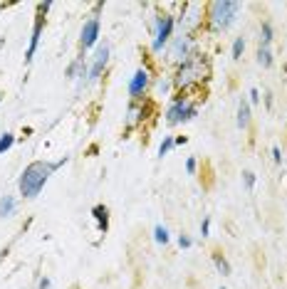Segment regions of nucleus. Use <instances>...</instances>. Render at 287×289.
Here are the masks:
<instances>
[{
  "label": "nucleus",
  "mask_w": 287,
  "mask_h": 289,
  "mask_svg": "<svg viewBox=\"0 0 287 289\" xmlns=\"http://www.w3.org/2000/svg\"><path fill=\"white\" fill-rule=\"evenodd\" d=\"M210 59L208 55L203 52H193L191 57H186L183 62L176 64V72H173L171 82H173V89L181 91V94H188L193 89H198L203 82L210 79Z\"/></svg>",
  "instance_id": "nucleus-1"
},
{
  "label": "nucleus",
  "mask_w": 287,
  "mask_h": 289,
  "mask_svg": "<svg viewBox=\"0 0 287 289\" xmlns=\"http://www.w3.org/2000/svg\"><path fill=\"white\" fill-rule=\"evenodd\" d=\"M67 163V156H62L59 161H32L25 166V171L20 173V180H18V190L23 198H37L42 193V188L47 185L50 175L55 173L57 168H62Z\"/></svg>",
  "instance_id": "nucleus-2"
},
{
  "label": "nucleus",
  "mask_w": 287,
  "mask_h": 289,
  "mask_svg": "<svg viewBox=\"0 0 287 289\" xmlns=\"http://www.w3.org/2000/svg\"><path fill=\"white\" fill-rule=\"evenodd\" d=\"M243 10V3H235V0H210L205 3V28L210 32H226V30L238 20Z\"/></svg>",
  "instance_id": "nucleus-3"
},
{
  "label": "nucleus",
  "mask_w": 287,
  "mask_h": 289,
  "mask_svg": "<svg viewBox=\"0 0 287 289\" xmlns=\"http://www.w3.org/2000/svg\"><path fill=\"white\" fill-rule=\"evenodd\" d=\"M198 116V102H193L188 94L176 91L171 97V104L166 109V124L169 126H178V124H188Z\"/></svg>",
  "instance_id": "nucleus-4"
},
{
  "label": "nucleus",
  "mask_w": 287,
  "mask_h": 289,
  "mask_svg": "<svg viewBox=\"0 0 287 289\" xmlns=\"http://www.w3.org/2000/svg\"><path fill=\"white\" fill-rule=\"evenodd\" d=\"M173 28H176V15L171 13H156L154 25H151V52H161L173 37Z\"/></svg>",
  "instance_id": "nucleus-5"
},
{
  "label": "nucleus",
  "mask_w": 287,
  "mask_h": 289,
  "mask_svg": "<svg viewBox=\"0 0 287 289\" xmlns=\"http://www.w3.org/2000/svg\"><path fill=\"white\" fill-rule=\"evenodd\" d=\"M205 20V5L201 3H181V15L176 18V25H181V32L196 35L203 28Z\"/></svg>",
  "instance_id": "nucleus-6"
},
{
  "label": "nucleus",
  "mask_w": 287,
  "mask_h": 289,
  "mask_svg": "<svg viewBox=\"0 0 287 289\" xmlns=\"http://www.w3.org/2000/svg\"><path fill=\"white\" fill-rule=\"evenodd\" d=\"M50 8H52V3H50V0H47V3H37L35 25H32V35H30V45H28V50H25V64H32V59H35V52H37V47H40L42 30H45V18H47Z\"/></svg>",
  "instance_id": "nucleus-7"
},
{
  "label": "nucleus",
  "mask_w": 287,
  "mask_h": 289,
  "mask_svg": "<svg viewBox=\"0 0 287 289\" xmlns=\"http://www.w3.org/2000/svg\"><path fill=\"white\" fill-rule=\"evenodd\" d=\"M151 82H154L151 69H149V67H139V69L131 74L129 84H126V91H129L131 102H141V99H146V91L151 89Z\"/></svg>",
  "instance_id": "nucleus-8"
},
{
  "label": "nucleus",
  "mask_w": 287,
  "mask_h": 289,
  "mask_svg": "<svg viewBox=\"0 0 287 289\" xmlns=\"http://www.w3.org/2000/svg\"><path fill=\"white\" fill-rule=\"evenodd\" d=\"M196 35H188V32H181L178 37H171L169 42V57L173 62H183L186 57H191L196 50Z\"/></svg>",
  "instance_id": "nucleus-9"
},
{
  "label": "nucleus",
  "mask_w": 287,
  "mask_h": 289,
  "mask_svg": "<svg viewBox=\"0 0 287 289\" xmlns=\"http://www.w3.org/2000/svg\"><path fill=\"white\" fill-rule=\"evenodd\" d=\"M149 114H151V104H149L146 99L131 102L129 109H126V116H124V131H126V134H129V131H136L144 121L149 119Z\"/></svg>",
  "instance_id": "nucleus-10"
},
{
  "label": "nucleus",
  "mask_w": 287,
  "mask_h": 289,
  "mask_svg": "<svg viewBox=\"0 0 287 289\" xmlns=\"http://www.w3.org/2000/svg\"><path fill=\"white\" fill-rule=\"evenodd\" d=\"M109 55H112L109 42L97 45V52H94L92 64H89V84H97V82L102 79V74L107 72V64H109Z\"/></svg>",
  "instance_id": "nucleus-11"
},
{
  "label": "nucleus",
  "mask_w": 287,
  "mask_h": 289,
  "mask_svg": "<svg viewBox=\"0 0 287 289\" xmlns=\"http://www.w3.org/2000/svg\"><path fill=\"white\" fill-rule=\"evenodd\" d=\"M99 35H102V23H99V18H89L85 25H82V32H80V50L85 52V50H92L97 42H99Z\"/></svg>",
  "instance_id": "nucleus-12"
},
{
  "label": "nucleus",
  "mask_w": 287,
  "mask_h": 289,
  "mask_svg": "<svg viewBox=\"0 0 287 289\" xmlns=\"http://www.w3.org/2000/svg\"><path fill=\"white\" fill-rule=\"evenodd\" d=\"M64 77H67V79H72V82H77L80 87L89 84V64H87L85 55L75 57L72 62H69V64H67V69H64Z\"/></svg>",
  "instance_id": "nucleus-13"
},
{
  "label": "nucleus",
  "mask_w": 287,
  "mask_h": 289,
  "mask_svg": "<svg viewBox=\"0 0 287 289\" xmlns=\"http://www.w3.org/2000/svg\"><path fill=\"white\" fill-rule=\"evenodd\" d=\"M92 218H94L97 230L102 232V235H107V232H109V208H107L104 203H97V205L92 208Z\"/></svg>",
  "instance_id": "nucleus-14"
},
{
  "label": "nucleus",
  "mask_w": 287,
  "mask_h": 289,
  "mask_svg": "<svg viewBox=\"0 0 287 289\" xmlns=\"http://www.w3.org/2000/svg\"><path fill=\"white\" fill-rule=\"evenodd\" d=\"M250 121H253V109H250L248 99H240V102H238V119H235V124H238L240 131H248V129H250Z\"/></svg>",
  "instance_id": "nucleus-15"
},
{
  "label": "nucleus",
  "mask_w": 287,
  "mask_h": 289,
  "mask_svg": "<svg viewBox=\"0 0 287 289\" xmlns=\"http://www.w3.org/2000/svg\"><path fill=\"white\" fill-rule=\"evenodd\" d=\"M18 210V198L15 196H3L0 198V218H13Z\"/></svg>",
  "instance_id": "nucleus-16"
},
{
  "label": "nucleus",
  "mask_w": 287,
  "mask_h": 289,
  "mask_svg": "<svg viewBox=\"0 0 287 289\" xmlns=\"http://www.w3.org/2000/svg\"><path fill=\"white\" fill-rule=\"evenodd\" d=\"M210 257H213V264H216L218 274H223V277H230V274H233V267H230V262L226 260L223 252H213Z\"/></svg>",
  "instance_id": "nucleus-17"
},
{
  "label": "nucleus",
  "mask_w": 287,
  "mask_h": 289,
  "mask_svg": "<svg viewBox=\"0 0 287 289\" xmlns=\"http://www.w3.org/2000/svg\"><path fill=\"white\" fill-rule=\"evenodd\" d=\"M275 40V30H272V23L270 20H262L260 23V45L270 47V42Z\"/></svg>",
  "instance_id": "nucleus-18"
},
{
  "label": "nucleus",
  "mask_w": 287,
  "mask_h": 289,
  "mask_svg": "<svg viewBox=\"0 0 287 289\" xmlns=\"http://www.w3.org/2000/svg\"><path fill=\"white\" fill-rule=\"evenodd\" d=\"M272 62H275L272 50H270V47H265V45H260V47H258V64L262 67V69H270V67H272Z\"/></svg>",
  "instance_id": "nucleus-19"
},
{
  "label": "nucleus",
  "mask_w": 287,
  "mask_h": 289,
  "mask_svg": "<svg viewBox=\"0 0 287 289\" xmlns=\"http://www.w3.org/2000/svg\"><path fill=\"white\" fill-rule=\"evenodd\" d=\"M169 240H171V235L166 230V225H156L154 228V242L156 245H169Z\"/></svg>",
  "instance_id": "nucleus-20"
},
{
  "label": "nucleus",
  "mask_w": 287,
  "mask_h": 289,
  "mask_svg": "<svg viewBox=\"0 0 287 289\" xmlns=\"http://www.w3.org/2000/svg\"><path fill=\"white\" fill-rule=\"evenodd\" d=\"M243 52H245V37H235V40H233V47H230V57L238 62V59L243 57Z\"/></svg>",
  "instance_id": "nucleus-21"
},
{
  "label": "nucleus",
  "mask_w": 287,
  "mask_h": 289,
  "mask_svg": "<svg viewBox=\"0 0 287 289\" xmlns=\"http://www.w3.org/2000/svg\"><path fill=\"white\" fill-rule=\"evenodd\" d=\"M151 84H156V91L164 97V94H169V89L173 87V82H171V77H156Z\"/></svg>",
  "instance_id": "nucleus-22"
},
{
  "label": "nucleus",
  "mask_w": 287,
  "mask_h": 289,
  "mask_svg": "<svg viewBox=\"0 0 287 289\" xmlns=\"http://www.w3.org/2000/svg\"><path fill=\"white\" fill-rule=\"evenodd\" d=\"M13 144H15V134L5 131V134L0 136V156H3V153H8V151L13 148Z\"/></svg>",
  "instance_id": "nucleus-23"
},
{
  "label": "nucleus",
  "mask_w": 287,
  "mask_h": 289,
  "mask_svg": "<svg viewBox=\"0 0 287 289\" xmlns=\"http://www.w3.org/2000/svg\"><path fill=\"white\" fill-rule=\"evenodd\" d=\"M173 148V136H164V141L159 144V158L169 156V151Z\"/></svg>",
  "instance_id": "nucleus-24"
},
{
  "label": "nucleus",
  "mask_w": 287,
  "mask_h": 289,
  "mask_svg": "<svg viewBox=\"0 0 287 289\" xmlns=\"http://www.w3.org/2000/svg\"><path fill=\"white\" fill-rule=\"evenodd\" d=\"M176 242H178V247H181V250H188V247H193V240H191V235H186V232H181V235L176 237Z\"/></svg>",
  "instance_id": "nucleus-25"
},
{
  "label": "nucleus",
  "mask_w": 287,
  "mask_h": 289,
  "mask_svg": "<svg viewBox=\"0 0 287 289\" xmlns=\"http://www.w3.org/2000/svg\"><path fill=\"white\" fill-rule=\"evenodd\" d=\"M243 183H245V188H248V190H253V188H255V183H258V178H255L253 171H243Z\"/></svg>",
  "instance_id": "nucleus-26"
},
{
  "label": "nucleus",
  "mask_w": 287,
  "mask_h": 289,
  "mask_svg": "<svg viewBox=\"0 0 287 289\" xmlns=\"http://www.w3.org/2000/svg\"><path fill=\"white\" fill-rule=\"evenodd\" d=\"M186 171L191 175H196V171H198V158H188V161H186Z\"/></svg>",
  "instance_id": "nucleus-27"
},
{
  "label": "nucleus",
  "mask_w": 287,
  "mask_h": 289,
  "mask_svg": "<svg viewBox=\"0 0 287 289\" xmlns=\"http://www.w3.org/2000/svg\"><path fill=\"white\" fill-rule=\"evenodd\" d=\"M208 235H210V218L205 215L203 223H201V237H208Z\"/></svg>",
  "instance_id": "nucleus-28"
},
{
  "label": "nucleus",
  "mask_w": 287,
  "mask_h": 289,
  "mask_svg": "<svg viewBox=\"0 0 287 289\" xmlns=\"http://www.w3.org/2000/svg\"><path fill=\"white\" fill-rule=\"evenodd\" d=\"M270 153H272V161H275L277 166H282V151H280V146H272Z\"/></svg>",
  "instance_id": "nucleus-29"
},
{
  "label": "nucleus",
  "mask_w": 287,
  "mask_h": 289,
  "mask_svg": "<svg viewBox=\"0 0 287 289\" xmlns=\"http://www.w3.org/2000/svg\"><path fill=\"white\" fill-rule=\"evenodd\" d=\"M37 289H52V279L50 277H40L37 279Z\"/></svg>",
  "instance_id": "nucleus-30"
},
{
  "label": "nucleus",
  "mask_w": 287,
  "mask_h": 289,
  "mask_svg": "<svg viewBox=\"0 0 287 289\" xmlns=\"http://www.w3.org/2000/svg\"><path fill=\"white\" fill-rule=\"evenodd\" d=\"M258 102H260V89L253 87V89H250V99H248V104L253 107V104H258Z\"/></svg>",
  "instance_id": "nucleus-31"
},
{
  "label": "nucleus",
  "mask_w": 287,
  "mask_h": 289,
  "mask_svg": "<svg viewBox=\"0 0 287 289\" xmlns=\"http://www.w3.org/2000/svg\"><path fill=\"white\" fill-rule=\"evenodd\" d=\"M188 144V136H173V146H186Z\"/></svg>",
  "instance_id": "nucleus-32"
},
{
  "label": "nucleus",
  "mask_w": 287,
  "mask_h": 289,
  "mask_svg": "<svg viewBox=\"0 0 287 289\" xmlns=\"http://www.w3.org/2000/svg\"><path fill=\"white\" fill-rule=\"evenodd\" d=\"M102 8H104V0H97V3L92 5V13H94V18H97V13H99Z\"/></svg>",
  "instance_id": "nucleus-33"
},
{
  "label": "nucleus",
  "mask_w": 287,
  "mask_h": 289,
  "mask_svg": "<svg viewBox=\"0 0 287 289\" xmlns=\"http://www.w3.org/2000/svg\"><path fill=\"white\" fill-rule=\"evenodd\" d=\"M265 109H267V112L272 109V94H270V91L265 94Z\"/></svg>",
  "instance_id": "nucleus-34"
},
{
  "label": "nucleus",
  "mask_w": 287,
  "mask_h": 289,
  "mask_svg": "<svg viewBox=\"0 0 287 289\" xmlns=\"http://www.w3.org/2000/svg\"><path fill=\"white\" fill-rule=\"evenodd\" d=\"M0 102H3V94H0Z\"/></svg>",
  "instance_id": "nucleus-35"
},
{
  "label": "nucleus",
  "mask_w": 287,
  "mask_h": 289,
  "mask_svg": "<svg viewBox=\"0 0 287 289\" xmlns=\"http://www.w3.org/2000/svg\"><path fill=\"white\" fill-rule=\"evenodd\" d=\"M221 289H226V287H221Z\"/></svg>",
  "instance_id": "nucleus-36"
}]
</instances>
